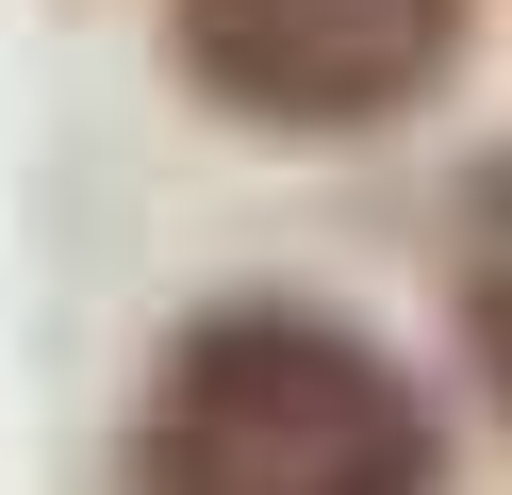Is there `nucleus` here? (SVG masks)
Here are the masks:
<instances>
[{
    "label": "nucleus",
    "instance_id": "obj_2",
    "mask_svg": "<svg viewBox=\"0 0 512 495\" xmlns=\"http://www.w3.org/2000/svg\"><path fill=\"white\" fill-rule=\"evenodd\" d=\"M463 33L479 0H166V66L232 132H281V149L397 132L413 99L463 83Z\"/></svg>",
    "mask_w": 512,
    "mask_h": 495
},
{
    "label": "nucleus",
    "instance_id": "obj_3",
    "mask_svg": "<svg viewBox=\"0 0 512 495\" xmlns=\"http://www.w3.org/2000/svg\"><path fill=\"white\" fill-rule=\"evenodd\" d=\"M446 314H463V363L512 413V149H479L463 198H446Z\"/></svg>",
    "mask_w": 512,
    "mask_h": 495
},
{
    "label": "nucleus",
    "instance_id": "obj_1",
    "mask_svg": "<svg viewBox=\"0 0 512 495\" xmlns=\"http://www.w3.org/2000/svg\"><path fill=\"white\" fill-rule=\"evenodd\" d=\"M446 429L380 330L314 297H215L149 347L133 495H430Z\"/></svg>",
    "mask_w": 512,
    "mask_h": 495
}]
</instances>
